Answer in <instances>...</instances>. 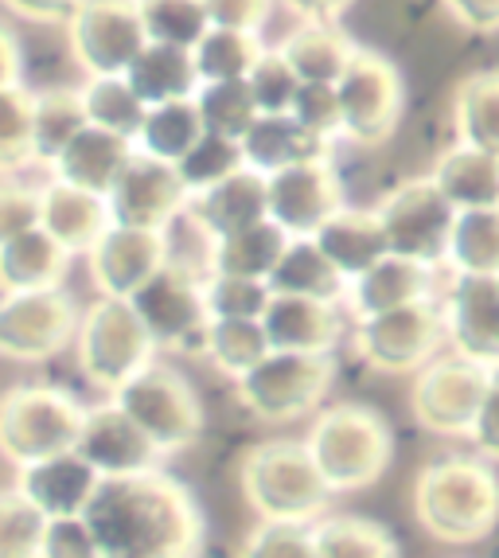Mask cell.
Returning a JSON list of instances; mask_svg holds the SVG:
<instances>
[{
    "mask_svg": "<svg viewBox=\"0 0 499 558\" xmlns=\"http://www.w3.org/2000/svg\"><path fill=\"white\" fill-rule=\"evenodd\" d=\"M83 520L102 558H199L207 543L195 493L160 469L102 481Z\"/></svg>",
    "mask_w": 499,
    "mask_h": 558,
    "instance_id": "cell-1",
    "label": "cell"
},
{
    "mask_svg": "<svg viewBox=\"0 0 499 558\" xmlns=\"http://www.w3.org/2000/svg\"><path fill=\"white\" fill-rule=\"evenodd\" d=\"M414 515L437 543H484L499 527V473L488 457H441L414 481Z\"/></svg>",
    "mask_w": 499,
    "mask_h": 558,
    "instance_id": "cell-2",
    "label": "cell"
},
{
    "mask_svg": "<svg viewBox=\"0 0 499 558\" xmlns=\"http://www.w3.org/2000/svg\"><path fill=\"white\" fill-rule=\"evenodd\" d=\"M239 484L258 520L273 523H308L328 515L332 488L316 469L305 441H261L242 457Z\"/></svg>",
    "mask_w": 499,
    "mask_h": 558,
    "instance_id": "cell-3",
    "label": "cell"
},
{
    "mask_svg": "<svg viewBox=\"0 0 499 558\" xmlns=\"http://www.w3.org/2000/svg\"><path fill=\"white\" fill-rule=\"evenodd\" d=\"M305 446L332 493L370 488L394 461V434L387 418L363 402H336L320 410Z\"/></svg>",
    "mask_w": 499,
    "mask_h": 558,
    "instance_id": "cell-4",
    "label": "cell"
},
{
    "mask_svg": "<svg viewBox=\"0 0 499 558\" xmlns=\"http://www.w3.org/2000/svg\"><path fill=\"white\" fill-rule=\"evenodd\" d=\"M157 340L125 298H98L83 313V325L74 336V355H78V372L90 387L113 395L118 387L145 372L153 355H157Z\"/></svg>",
    "mask_w": 499,
    "mask_h": 558,
    "instance_id": "cell-5",
    "label": "cell"
},
{
    "mask_svg": "<svg viewBox=\"0 0 499 558\" xmlns=\"http://www.w3.org/2000/svg\"><path fill=\"white\" fill-rule=\"evenodd\" d=\"M86 410L59 387H12L0 395V457L16 469L44 457L71 453Z\"/></svg>",
    "mask_w": 499,
    "mask_h": 558,
    "instance_id": "cell-6",
    "label": "cell"
},
{
    "mask_svg": "<svg viewBox=\"0 0 499 558\" xmlns=\"http://www.w3.org/2000/svg\"><path fill=\"white\" fill-rule=\"evenodd\" d=\"M332 352H269L258 367H249L242 379H234V395L258 422L281 426V422H296L313 414L332 391Z\"/></svg>",
    "mask_w": 499,
    "mask_h": 558,
    "instance_id": "cell-7",
    "label": "cell"
},
{
    "mask_svg": "<svg viewBox=\"0 0 499 558\" xmlns=\"http://www.w3.org/2000/svg\"><path fill=\"white\" fill-rule=\"evenodd\" d=\"M110 402L125 410L165 457L192 449L204 434V402H199L192 383L168 363L153 360L145 372H137L125 387H118Z\"/></svg>",
    "mask_w": 499,
    "mask_h": 558,
    "instance_id": "cell-8",
    "label": "cell"
},
{
    "mask_svg": "<svg viewBox=\"0 0 499 558\" xmlns=\"http://www.w3.org/2000/svg\"><path fill=\"white\" fill-rule=\"evenodd\" d=\"M445 340V313L434 298L355 320L352 332L355 355L379 375H417L429 360H437Z\"/></svg>",
    "mask_w": 499,
    "mask_h": 558,
    "instance_id": "cell-9",
    "label": "cell"
},
{
    "mask_svg": "<svg viewBox=\"0 0 499 558\" xmlns=\"http://www.w3.org/2000/svg\"><path fill=\"white\" fill-rule=\"evenodd\" d=\"M340 94V118H343V137L363 149H375L382 141L394 137L398 121H402V106H406V86L398 66L387 56L360 47L348 71L336 83Z\"/></svg>",
    "mask_w": 499,
    "mask_h": 558,
    "instance_id": "cell-10",
    "label": "cell"
},
{
    "mask_svg": "<svg viewBox=\"0 0 499 558\" xmlns=\"http://www.w3.org/2000/svg\"><path fill=\"white\" fill-rule=\"evenodd\" d=\"M387 231L390 254L422 266H445L449 242H453L457 227V207L445 199V192L434 184V177H417L398 184L382 204L375 207Z\"/></svg>",
    "mask_w": 499,
    "mask_h": 558,
    "instance_id": "cell-11",
    "label": "cell"
},
{
    "mask_svg": "<svg viewBox=\"0 0 499 558\" xmlns=\"http://www.w3.org/2000/svg\"><path fill=\"white\" fill-rule=\"evenodd\" d=\"M130 301L160 348L180 355H207L211 308H207L204 278H195L180 262H168Z\"/></svg>",
    "mask_w": 499,
    "mask_h": 558,
    "instance_id": "cell-12",
    "label": "cell"
},
{
    "mask_svg": "<svg viewBox=\"0 0 499 558\" xmlns=\"http://www.w3.org/2000/svg\"><path fill=\"white\" fill-rule=\"evenodd\" d=\"M491 372L480 363L464 360V355H441L429 360L414 375L410 387V410L414 422L437 438H468L480 414L484 391H488Z\"/></svg>",
    "mask_w": 499,
    "mask_h": 558,
    "instance_id": "cell-13",
    "label": "cell"
},
{
    "mask_svg": "<svg viewBox=\"0 0 499 558\" xmlns=\"http://www.w3.org/2000/svg\"><path fill=\"white\" fill-rule=\"evenodd\" d=\"M83 313L71 293L32 289V293H0V355L16 363H44L74 344Z\"/></svg>",
    "mask_w": 499,
    "mask_h": 558,
    "instance_id": "cell-14",
    "label": "cell"
},
{
    "mask_svg": "<svg viewBox=\"0 0 499 558\" xmlns=\"http://www.w3.org/2000/svg\"><path fill=\"white\" fill-rule=\"evenodd\" d=\"M66 44L86 78L125 75L148 44L137 0H78L66 20Z\"/></svg>",
    "mask_w": 499,
    "mask_h": 558,
    "instance_id": "cell-15",
    "label": "cell"
},
{
    "mask_svg": "<svg viewBox=\"0 0 499 558\" xmlns=\"http://www.w3.org/2000/svg\"><path fill=\"white\" fill-rule=\"evenodd\" d=\"M106 204H110L113 223L168 231L172 219H180L187 211L192 192H187L177 165L145 157V153H133L130 165L121 168V177L113 180Z\"/></svg>",
    "mask_w": 499,
    "mask_h": 558,
    "instance_id": "cell-16",
    "label": "cell"
},
{
    "mask_svg": "<svg viewBox=\"0 0 499 558\" xmlns=\"http://www.w3.org/2000/svg\"><path fill=\"white\" fill-rule=\"evenodd\" d=\"M269 219L289 239H313L343 207V184L328 157L296 160V165L269 172Z\"/></svg>",
    "mask_w": 499,
    "mask_h": 558,
    "instance_id": "cell-17",
    "label": "cell"
},
{
    "mask_svg": "<svg viewBox=\"0 0 499 558\" xmlns=\"http://www.w3.org/2000/svg\"><path fill=\"white\" fill-rule=\"evenodd\" d=\"M168 254H172L168 231L110 223L102 239L86 251V262H90L94 289H98L102 298L130 301L141 286H148V281L172 262Z\"/></svg>",
    "mask_w": 499,
    "mask_h": 558,
    "instance_id": "cell-18",
    "label": "cell"
},
{
    "mask_svg": "<svg viewBox=\"0 0 499 558\" xmlns=\"http://www.w3.org/2000/svg\"><path fill=\"white\" fill-rule=\"evenodd\" d=\"M445 336L457 355L499 372V278L496 274H453L441 301Z\"/></svg>",
    "mask_w": 499,
    "mask_h": 558,
    "instance_id": "cell-19",
    "label": "cell"
},
{
    "mask_svg": "<svg viewBox=\"0 0 499 558\" xmlns=\"http://www.w3.org/2000/svg\"><path fill=\"white\" fill-rule=\"evenodd\" d=\"M74 453L83 457L102 481H110V476L153 473L165 461V453L153 446V438H148L125 410L113 407V402L86 410L83 434H78Z\"/></svg>",
    "mask_w": 499,
    "mask_h": 558,
    "instance_id": "cell-20",
    "label": "cell"
},
{
    "mask_svg": "<svg viewBox=\"0 0 499 558\" xmlns=\"http://www.w3.org/2000/svg\"><path fill=\"white\" fill-rule=\"evenodd\" d=\"M192 223L211 239H227V234H239L246 227L269 219V180L258 168H239L219 184L195 192L192 204H187Z\"/></svg>",
    "mask_w": 499,
    "mask_h": 558,
    "instance_id": "cell-21",
    "label": "cell"
},
{
    "mask_svg": "<svg viewBox=\"0 0 499 558\" xmlns=\"http://www.w3.org/2000/svg\"><path fill=\"white\" fill-rule=\"evenodd\" d=\"M102 476L86 465L83 457L56 453L44 461H32L16 473V488L36 504L47 520H74L86 512V504L94 500Z\"/></svg>",
    "mask_w": 499,
    "mask_h": 558,
    "instance_id": "cell-22",
    "label": "cell"
},
{
    "mask_svg": "<svg viewBox=\"0 0 499 558\" xmlns=\"http://www.w3.org/2000/svg\"><path fill=\"white\" fill-rule=\"evenodd\" d=\"M261 328L269 336L273 352H308V355H328L343 336L340 305L316 298H289V293H273Z\"/></svg>",
    "mask_w": 499,
    "mask_h": 558,
    "instance_id": "cell-23",
    "label": "cell"
},
{
    "mask_svg": "<svg viewBox=\"0 0 499 558\" xmlns=\"http://www.w3.org/2000/svg\"><path fill=\"white\" fill-rule=\"evenodd\" d=\"M113 223L110 204L98 192L74 187L66 180H51L39 187V227L71 254H86Z\"/></svg>",
    "mask_w": 499,
    "mask_h": 558,
    "instance_id": "cell-24",
    "label": "cell"
},
{
    "mask_svg": "<svg viewBox=\"0 0 499 558\" xmlns=\"http://www.w3.org/2000/svg\"><path fill=\"white\" fill-rule=\"evenodd\" d=\"M426 298H434V266L387 254V258L375 262L367 274H360V278L348 286V301H343V305L352 308L355 320H367V317H379V313L414 305V301H426Z\"/></svg>",
    "mask_w": 499,
    "mask_h": 558,
    "instance_id": "cell-25",
    "label": "cell"
},
{
    "mask_svg": "<svg viewBox=\"0 0 499 558\" xmlns=\"http://www.w3.org/2000/svg\"><path fill=\"white\" fill-rule=\"evenodd\" d=\"M133 153H137V141L110 130H98V125H83V130L74 133L71 145L47 168H51L56 180L86 187V192H98V196H110L113 180L121 177V168L130 165Z\"/></svg>",
    "mask_w": 499,
    "mask_h": 558,
    "instance_id": "cell-26",
    "label": "cell"
},
{
    "mask_svg": "<svg viewBox=\"0 0 499 558\" xmlns=\"http://www.w3.org/2000/svg\"><path fill=\"white\" fill-rule=\"evenodd\" d=\"M313 242L328 254V262L348 281L367 274L375 262H382L390 254L379 211H363V207H348V204L313 234Z\"/></svg>",
    "mask_w": 499,
    "mask_h": 558,
    "instance_id": "cell-27",
    "label": "cell"
},
{
    "mask_svg": "<svg viewBox=\"0 0 499 558\" xmlns=\"http://www.w3.org/2000/svg\"><path fill=\"white\" fill-rule=\"evenodd\" d=\"M71 266V251L59 246L44 227L0 242V293H32V289H59Z\"/></svg>",
    "mask_w": 499,
    "mask_h": 558,
    "instance_id": "cell-28",
    "label": "cell"
},
{
    "mask_svg": "<svg viewBox=\"0 0 499 558\" xmlns=\"http://www.w3.org/2000/svg\"><path fill=\"white\" fill-rule=\"evenodd\" d=\"M125 78H130L133 90L145 98V106L195 98L199 86H204V75H199V66H195L192 47L153 44V39H148L145 51L133 59V66L125 71Z\"/></svg>",
    "mask_w": 499,
    "mask_h": 558,
    "instance_id": "cell-29",
    "label": "cell"
},
{
    "mask_svg": "<svg viewBox=\"0 0 499 558\" xmlns=\"http://www.w3.org/2000/svg\"><path fill=\"white\" fill-rule=\"evenodd\" d=\"M328 141L313 137V133L293 118V113H258V121L242 137V157L246 168L258 172H281V168L296 165V160L328 157Z\"/></svg>",
    "mask_w": 499,
    "mask_h": 558,
    "instance_id": "cell-30",
    "label": "cell"
},
{
    "mask_svg": "<svg viewBox=\"0 0 499 558\" xmlns=\"http://www.w3.org/2000/svg\"><path fill=\"white\" fill-rule=\"evenodd\" d=\"M434 184L445 192V199L457 211H480V207H499V157L496 153L472 149L457 141L445 149L434 165Z\"/></svg>",
    "mask_w": 499,
    "mask_h": 558,
    "instance_id": "cell-31",
    "label": "cell"
},
{
    "mask_svg": "<svg viewBox=\"0 0 499 558\" xmlns=\"http://www.w3.org/2000/svg\"><path fill=\"white\" fill-rule=\"evenodd\" d=\"M289 234L281 231L273 219L246 227L239 234L207 242V274H234V278H258L269 281V274L278 270L281 254L289 251Z\"/></svg>",
    "mask_w": 499,
    "mask_h": 558,
    "instance_id": "cell-32",
    "label": "cell"
},
{
    "mask_svg": "<svg viewBox=\"0 0 499 558\" xmlns=\"http://www.w3.org/2000/svg\"><path fill=\"white\" fill-rule=\"evenodd\" d=\"M348 286H352V281L336 270L332 262H328V254H324L313 239L289 242V251L281 254L278 270L269 274V289H273V293L332 301V305L348 301Z\"/></svg>",
    "mask_w": 499,
    "mask_h": 558,
    "instance_id": "cell-33",
    "label": "cell"
},
{
    "mask_svg": "<svg viewBox=\"0 0 499 558\" xmlns=\"http://www.w3.org/2000/svg\"><path fill=\"white\" fill-rule=\"evenodd\" d=\"M278 51L301 75V83H340L360 44L340 32V24H301Z\"/></svg>",
    "mask_w": 499,
    "mask_h": 558,
    "instance_id": "cell-34",
    "label": "cell"
},
{
    "mask_svg": "<svg viewBox=\"0 0 499 558\" xmlns=\"http://www.w3.org/2000/svg\"><path fill=\"white\" fill-rule=\"evenodd\" d=\"M453 130L461 145L499 157V71H476L457 83Z\"/></svg>",
    "mask_w": 499,
    "mask_h": 558,
    "instance_id": "cell-35",
    "label": "cell"
},
{
    "mask_svg": "<svg viewBox=\"0 0 499 558\" xmlns=\"http://www.w3.org/2000/svg\"><path fill=\"white\" fill-rule=\"evenodd\" d=\"M204 133L207 130H204V118H199L195 98L148 106V118L137 133V153L168 160V165H180V160L195 149V141L204 137Z\"/></svg>",
    "mask_w": 499,
    "mask_h": 558,
    "instance_id": "cell-36",
    "label": "cell"
},
{
    "mask_svg": "<svg viewBox=\"0 0 499 558\" xmlns=\"http://www.w3.org/2000/svg\"><path fill=\"white\" fill-rule=\"evenodd\" d=\"M316 558H402L398 539L367 515H324L313 523Z\"/></svg>",
    "mask_w": 499,
    "mask_h": 558,
    "instance_id": "cell-37",
    "label": "cell"
},
{
    "mask_svg": "<svg viewBox=\"0 0 499 558\" xmlns=\"http://www.w3.org/2000/svg\"><path fill=\"white\" fill-rule=\"evenodd\" d=\"M83 106H86V121L98 125V130L121 133V137L137 141L141 125L148 118V106L133 83L125 75H94L83 86Z\"/></svg>",
    "mask_w": 499,
    "mask_h": 558,
    "instance_id": "cell-38",
    "label": "cell"
},
{
    "mask_svg": "<svg viewBox=\"0 0 499 558\" xmlns=\"http://www.w3.org/2000/svg\"><path fill=\"white\" fill-rule=\"evenodd\" d=\"M192 51L204 83H242L261 63V56H266L258 32H231V28H211Z\"/></svg>",
    "mask_w": 499,
    "mask_h": 558,
    "instance_id": "cell-39",
    "label": "cell"
},
{
    "mask_svg": "<svg viewBox=\"0 0 499 558\" xmlns=\"http://www.w3.org/2000/svg\"><path fill=\"white\" fill-rule=\"evenodd\" d=\"M86 121L83 90L78 86H51L36 94V165H51L74 141Z\"/></svg>",
    "mask_w": 499,
    "mask_h": 558,
    "instance_id": "cell-40",
    "label": "cell"
},
{
    "mask_svg": "<svg viewBox=\"0 0 499 558\" xmlns=\"http://www.w3.org/2000/svg\"><path fill=\"white\" fill-rule=\"evenodd\" d=\"M445 266L453 274H496L499 278V207L457 211Z\"/></svg>",
    "mask_w": 499,
    "mask_h": 558,
    "instance_id": "cell-41",
    "label": "cell"
},
{
    "mask_svg": "<svg viewBox=\"0 0 499 558\" xmlns=\"http://www.w3.org/2000/svg\"><path fill=\"white\" fill-rule=\"evenodd\" d=\"M36 165V94L24 86L0 90V177Z\"/></svg>",
    "mask_w": 499,
    "mask_h": 558,
    "instance_id": "cell-42",
    "label": "cell"
},
{
    "mask_svg": "<svg viewBox=\"0 0 499 558\" xmlns=\"http://www.w3.org/2000/svg\"><path fill=\"white\" fill-rule=\"evenodd\" d=\"M269 348V336L261 328V320H211L207 332V360L211 367H219L227 379H242L249 367H258Z\"/></svg>",
    "mask_w": 499,
    "mask_h": 558,
    "instance_id": "cell-43",
    "label": "cell"
},
{
    "mask_svg": "<svg viewBox=\"0 0 499 558\" xmlns=\"http://www.w3.org/2000/svg\"><path fill=\"white\" fill-rule=\"evenodd\" d=\"M137 12L153 44L195 47L211 32L207 0H137Z\"/></svg>",
    "mask_w": 499,
    "mask_h": 558,
    "instance_id": "cell-44",
    "label": "cell"
},
{
    "mask_svg": "<svg viewBox=\"0 0 499 558\" xmlns=\"http://www.w3.org/2000/svg\"><path fill=\"white\" fill-rule=\"evenodd\" d=\"M195 106H199L204 130L219 133V137L242 141L249 125L258 121V106H254L246 78L242 83H204L195 94Z\"/></svg>",
    "mask_w": 499,
    "mask_h": 558,
    "instance_id": "cell-45",
    "label": "cell"
},
{
    "mask_svg": "<svg viewBox=\"0 0 499 558\" xmlns=\"http://www.w3.org/2000/svg\"><path fill=\"white\" fill-rule=\"evenodd\" d=\"M211 320H261L273 289L258 278H234V274H207L204 278Z\"/></svg>",
    "mask_w": 499,
    "mask_h": 558,
    "instance_id": "cell-46",
    "label": "cell"
},
{
    "mask_svg": "<svg viewBox=\"0 0 499 558\" xmlns=\"http://www.w3.org/2000/svg\"><path fill=\"white\" fill-rule=\"evenodd\" d=\"M47 515L20 488L0 493V558H39Z\"/></svg>",
    "mask_w": 499,
    "mask_h": 558,
    "instance_id": "cell-47",
    "label": "cell"
},
{
    "mask_svg": "<svg viewBox=\"0 0 499 558\" xmlns=\"http://www.w3.org/2000/svg\"><path fill=\"white\" fill-rule=\"evenodd\" d=\"M180 177H184L187 192H204V187L219 184L227 180L231 172L246 168V157H242V141L234 137H219V133H204V137L195 141V149L180 160Z\"/></svg>",
    "mask_w": 499,
    "mask_h": 558,
    "instance_id": "cell-48",
    "label": "cell"
},
{
    "mask_svg": "<svg viewBox=\"0 0 499 558\" xmlns=\"http://www.w3.org/2000/svg\"><path fill=\"white\" fill-rule=\"evenodd\" d=\"M246 83L258 113H289L296 102V90H301V75L289 66V59L281 51H266L261 63L249 71Z\"/></svg>",
    "mask_w": 499,
    "mask_h": 558,
    "instance_id": "cell-49",
    "label": "cell"
},
{
    "mask_svg": "<svg viewBox=\"0 0 499 558\" xmlns=\"http://www.w3.org/2000/svg\"><path fill=\"white\" fill-rule=\"evenodd\" d=\"M239 558H316L313 527L308 523L261 520L242 543Z\"/></svg>",
    "mask_w": 499,
    "mask_h": 558,
    "instance_id": "cell-50",
    "label": "cell"
},
{
    "mask_svg": "<svg viewBox=\"0 0 499 558\" xmlns=\"http://www.w3.org/2000/svg\"><path fill=\"white\" fill-rule=\"evenodd\" d=\"M289 113H293V118L301 121L313 137L328 141V145H332L336 137H343L340 94H336V83H301L296 102Z\"/></svg>",
    "mask_w": 499,
    "mask_h": 558,
    "instance_id": "cell-51",
    "label": "cell"
},
{
    "mask_svg": "<svg viewBox=\"0 0 499 558\" xmlns=\"http://www.w3.org/2000/svg\"><path fill=\"white\" fill-rule=\"evenodd\" d=\"M39 227V187L0 177V242Z\"/></svg>",
    "mask_w": 499,
    "mask_h": 558,
    "instance_id": "cell-52",
    "label": "cell"
},
{
    "mask_svg": "<svg viewBox=\"0 0 499 558\" xmlns=\"http://www.w3.org/2000/svg\"><path fill=\"white\" fill-rule=\"evenodd\" d=\"M39 558H102V550L83 515H74V520H47Z\"/></svg>",
    "mask_w": 499,
    "mask_h": 558,
    "instance_id": "cell-53",
    "label": "cell"
},
{
    "mask_svg": "<svg viewBox=\"0 0 499 558\" xmlns=\"http://www.w3.org/2000/svg\"><path fill=\"white\" fill-rule=\"evenodd\" d=\"M269 12H273V0H207L211 28L261 32L266 28Z\"/></svg>",
    "mask_w": 499,
    "mask_h": 558,
    "instance_id": "cell-54",
    "label": "cell"
},
{
    "mask_svg": "<svg viewBox=\"0 0 499 558\" xmlns=\"http://www.w3.org/2000/svg\"><path fill=\"white\" fill-rule=\"evenodd\" d=\"M468 441L480 449V457L499 461V372H491L488 391H484L480 414H476V426H472Z\"/></svg>",
    "mask_w": 499,
    "mask_h": 558,
    "instance_id": "cell-55",
    "label": "cell"
},
{
    "mask_svg": "<svg viewBox=\"0 0 499 558\" xmlns=\"http://www.w3.org/2000/svg\"><path fill=\"white\" fill-rule=\"evenodd\" d=\"M441 4L453 16L457 28L476 32V36H496L499 32V0H441Z\"/></svg>",
    "mask_w": 499,
    "mask_h": 558,
    "instance_id": "cell-56",
    "label": "cell"
},
{
    "mask_svg": "<svg viewBox=\"0 0 499 558\" xmlns=\"http://www.w3.org/2000/svg\"><path fill=\"white\" fill-rule=\"evenodd\" d=\"M9 12L32 20V24H66L78 0H0Z\"/></svg>",
    "mask_w": 499,
    "mask_h": 558,
    "instance_id": "cell-57",
    "label": "cell"
},
{
    "mask_svg": "<svg viewBox=\"0 0 499 558\" xmlns=\"http://www.w3.org/2000/svg\"><path fill=\"white\" fill-rule=\"evenodd\" d=\"M281 4L305 24H340L343 12L352 9L355 0H281Z\"/></svg>",
    "mask_w": 499,
    "mask_h": 558,
    "instance_id": "cell-58",
    "label": "cell"
},
{
    "mask_svg": "<svg viewBox=\"0 0 499 558\" xmlns=\"http://www.w3.org/2000/svg\"><path fill=\"white\" fill-rule=\"evenodd\" d=\"M20 71H24V51H20L16 36L0 24V90L4 86H20Z\"/></svg>",
    "mask_w": 499,
    "mask_h": 558,
    "instance_id": "cell-59",
    "label": "cell"
}]
</instances>
